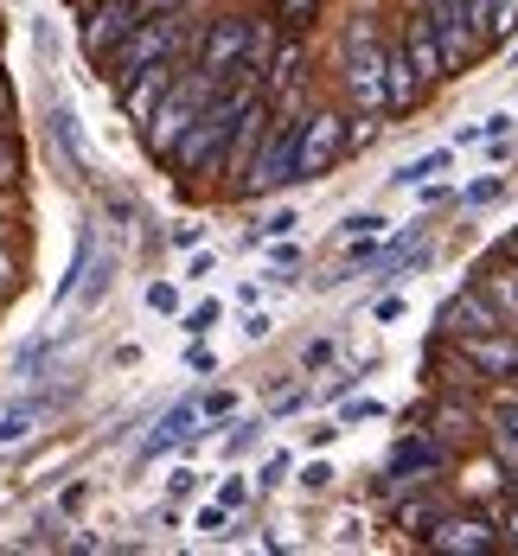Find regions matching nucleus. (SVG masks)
Returning a JSON list of instances; mask_svg holds the SVG:
<instances>
[{"label": "nucleus", "instance_id": "obj_2", "mask_svg": "<svg viewBox=\"0 0 518 556\" xmlns=\"http://www.w3.org/2000/svg\"><path fill=\"white\" fill-rule=\"evenodd\" d=\"M340 71H345V97L358 115H391V97H384V33L371 13H358L345 26L340 46Z\"/></svg>", "mask_w": 518, "mask_h": 556}, {"label": "nucleus", "instance_id": "obj_13", "mask_svg": "<svg viewBox=\"0 0 518 556\" xmlns=\"http://www.w3.org/2000/svg\"><path fill=\"white\" fill-rule=\"evenodd\" d=\"M460 352L493 378V384H518V333L513 327H493V333H467V339H455Z\"/></svg>", "mask_w": 518, "mask_h": 556}, {"label": "nucleus", "instance_id": "obj_52", "mask_svg": "<svg viewBox=\"0 0 518 556\" xmlns=\"http://www.w3.org/2000/svg\"><path fill=\"white\" fill-rule=\"evenodd\" d=\"M333 435H340V422H320V429H307V447H327Z\"/></svg>", "mask_w": 518, "mask_h": 556}, {"label": "nucleus", "instance_id": "obj_31", "mask_svg": "<svg viewBox=\"0 0 518 556\" xmlns=\"http://www.w3.org/2000/svg\"><path fill=\"white\" fill-rule=\"evenodd\" d=\"M230 409H237V396H230V390H212V396H199V416H205V422H225Z\"/></svg>", "mask_w": 518, "mask_h": 556}, {"label": "nucleus", "instance_id": "obj_5", "mask_svg": "<svg viewBox=\"0 0 518 556\" xmlns=\"http://www.w3.org/2000/svg\"><path fill=\"white\" fill-rule=\"evenodd\" d=\"M243 52H250V13H218V20H205L192 64L212 71V77H230L243 64Z\"/></svg>", "mask_w": 518, "mask_h": 556}, {"label": "nucleus", "instance_id": "obj_19", "mask_svg": "<svg viewBox=\"0 0 518 556\" xmlns=\"http://www.w3.org/2000/svg\"><path fill=\"white\" fill-rule=\"evenodd\" d=\"M448 167H455V148L442 141L435 154H422V161H409V167L391 173V186H422V179H435V173H448Z\"/></svg>", "mask_w": 518, "mask_h": 556}, {"label": "nucleus", "instance_id": "obj_3", "mask_svg": "<svg viewBox=\"0 0 518 556\" xmlns=\"http://www.w3.org/2000/svg\"><path fill=\"white\" fill-rule=\"evenodd\" d=\"M218 90H225V77H212V71H199V64H186V71L173 77V90L154 103V115L141 122V141H148V154H154V161H167L173 141L192 128V115L205 110Z\"/></svg>", "mask_w": 518, "mask_h": 556}, {"label": "nucleus", "instance_id": "obj_17", "mask_svg": "<svg viewBox=\"0 0 518 556\" xmlns=\"http://www.w3.org/2000/svg\"><path fill=\"white\" fill-rule=\"evenodd\" d=\"M480 294L500 307V320L518 333V263H513V256H506V263H493V256L480 263Z\"/></svg>", "mask_w": 518, "mask_h": 556}, {"label": "nucleus", "instance_id": "obj_8", "mask_svg": "<svg viewBox=\"0 0 518 556\" xmlns=\"http://www.w3.org/2000/svg\"><path fill=\"white\" fill-rule=\"evenodd\" d=\"M429 384L442 390V396H467V403H487V390L493 378L460 352L455 339H435V352H429Z\"/></svg>", "mask_w": 518, "mask_h": 556}, {"label": "nucleus", "instance_id": "obj_12", "mask_svg": "<svg viewBox=\"0 0 518 556\" xmlns=\"http://www.w3.org/2000/svg\"><path fill=\"white\" fill-rule=\"evenodd\" d=\"M429 551H448V556H493L506 551V531L493 525V518H435V531H429Z\"/></svg>", "mask_w": 518, "mask_h": 556}, {"label": "nucleus", "instance_id": "obj_43", "mask_svg": "<svg viewBox=\"0 0 518 556\" xmlns=\"http://www.w3.org/2000/svg\"><path fill=\"white\" fill-rule=\"evenodd\" d=\"M371 320H378V327H391V320H403V294H384V301L371 307Z\"/></svg>", "mask_w": 518, "mask_h": 556}, {"label": "nucleus", "instance_id": "obj_47", "mask_svg": "<svg viewBox=\"0 0 518 556\" xmlns=\"http://www.w3.org/2000/svg\"><path fill=\"white\" fill-rule=\"evenodd\" d=\"M294 409H307V390H288V396H276V422H288Z\"/></svg>", "mask_w": 518, "mask_h": 556}, {"label": "nucleus", "instance_id": "obj_44", "mask_svg": "<svg viewBox=\"0 0 518 556\" xmlns=\"http://www.w3.org/2000/svg\"><path fill=\"white\" fill-rule=\"evenodd\" d=\"M327 358H333V339H314V345H307V352H301V365H307V371H320V365H327Z\"/></svg>", "mask_w": 518, "mask_h": 556}, {"label": "nucleus", "instance_id": "obj_16", "mask_svg": "<svg viewBox=\"0 0 518 556\" xmlns=\"http://www.w3.org/2000/svg\"><path fill=\"white\" fill-rule=\"evenodd\" d=\"M448 460H455V454L435 442L429 429H409V435H397V442H391V454H384V467H391V473H442Z\"/></svg>", "mask_w": 518, "mask_h": 556}, {"label": "nucleus", "instance_id": "obj_18", "mask_svg": "<svg viewBox=\"0 0 518 556\" xmlns=\"http://www.w3.org/2000/svg\"><path fill=\"white\" fill-rule=\"evenodd\" d=\"M52 416V396H26V403H13V409H0V447H13V442H26L39 422Z\"/></svg>", "mask_w": 518, "mask_h": 556}, {"label": "nucleus", "instance_id": "obj_45", "mask_svg": "<svg viewBox=\"0 0 518 556\" xmlns=\"http://www.w3.org/2000/svg\"><path fill=\"white\" fill-rule=\"evenodd\" d=\"M230 525V505H205V511H199V531H225Z\"/></svg>", "mask_w": 518, "mask_h": 556}, {"label": "nucleus", "instance_id": "obj_30", "mask_svg": "<svg viewBox=\"0 0 518 556\" xmlns=\"http://www.w3.org/2000/svg\"><path fill=\"white\" fill-rule=\"evenodd\" d=\"M148 307H154V314H179V288H173V281H148Z\"/></svg>", "mask_w": 518, "mask_h": 556}, {"label": "nucleus", "instance_id": "obj_11", "mask_svg": "<svg viewBox=\"0 0 518 556\" xmlns=\"http://www.w3.org/2000/svg\"><path fill=\"white\" fill-rule=\"evenodd\" d=\"M493 327H506V320H500V307L480 294V281L460 288V294H448V301L435 307V339H467V333H493Z\"/></svg>", "mask_w": 518, "mask_h": 556}, {"label": "nucleus", "instance_id": "obj_37", "mask_svg": "<svg viewBox=\"0 0 518 556\" xmlns=\"http://www.w3.org/2000/svg\"><path fill=\"white\" fill-rule=\"evenodd\" d=\"M467 20L480 26V39L493 46V0H467Z\"/></svg>", "mask_w": 518, "mask_h": 556}, {"label": "nucleus", "instance_id": "obj_53", "mask_svg": "<svg viewBox=\"0 0 518 556\" xmlns=\"http://www.w3.org/2000/svg\"><path fill=\"white\" fill-rule=\"evenodd\" d=\"M500 256H513V263H518V230L506 237V243H500Z\"/></svg>", "mask_w": 518, "mask_h": 556}, {"label": "nucleus", "instance_id": "obj_14", "mask_svg": "<svg viewBox=\"0 0 518 556\" xmlns=\"http://www.w3.org/2000/svg\"><path fill=\"white\" fill-rule=\"evenodd\" d=\"M263 128H269V97H256L250 110L237 115V128H230L225 141V161H218V179H225V192L243 179V167H250V154H256V141H263Z\"/></svg>", "mask_w": 518, "mask_h": 556}, {"label": "nucleus", "instance_id": "obj_28", "mask_svg": "<svg viewBox=\"0 0 518 556\" xmlns=\"http://www.w3.org/2000/svg\"><path fill=\"white\" fill-rule=\"evenodd\" d=\"M250 493H256V480H243V473L218 480V505H230V511H243V505H250Z\"/></svg>", "mask_w": 518, "mask_h": 556}, {"label": "nucleus", "instance_id": "obj_25", "mask_svg": "<svg viewBox=\"0 0 518 556\" xmlns=\"http://www.w3.org/2000/svg\"><path fill=\"white\" fill-rule=\"evenodd\" d=\"M256 442H263V422H230L225 442H218V454H225V460H237V454H250Z\"/></svg>", "mask_w": 518, "mask_h": 556}, {"label": "nucleus", "instance_id": "obj_32", "mask_svg": "<svg viewBox=\"0 0 518 556\" xmlns=\"http://www.w3.org/2000/svg\"><path fill=\"white\" fill-rule=\"evenodd\" d=\"M518 33V0H493V39H513Z\"/></svg>", "mask_w": 518, "mask_h": 556}, {"label": "nucleus", "instance_id": "obj_20", "mask_svg": "<svg viewBox=\"0 0 518 556\" xmlns=\"http://www.w3.org/2000/svg\"><path fill=\"white\" fill-rule=\"evenodd\" d=\"M218 320H225V301H199V307L179 314V333L186 339H212L218 333Z\"/></svg>", "mask_w": 518, "mask_h": 556}, {"label": "nucleus", "instance_id": "obj_40", "mask_svg": "<svg viewBox=\"0 0 518 556\" xmlns=\"http://www.w3.org/2000/svg\"><path fill=\"white\" fill-rule=\"evenodd\" d=\"M301 486H307V493H327V486H333V467H327V460H314V467L301 473Z\"/></svg>", "mask_w": 518, "mask_h": 556}, {"label": "nucleus", "instance_id": "obj_55", "mask_svg": "<svg viewBox=\"0 0 518 556\" xmlns=\"http://www.w3.org/2000/svg\"><path fill=\"white\" fill-rule=\"evenodd\" d=\"M77 7H90V0H77Z\"/></svg>", "mask_w": 518, "mask_h": 556}, {"label": "nucleus", "instance_id": "obj_51", "mask_svg": "<svg viewBox=\"0 0 518 556\" xmlns=\"http://www.w3.org/2000/svg\"><path fill=\"white\" fill-rule=\"evenodd\" d=\"M0 128H13V84L0 77Z\"/></svg>", "mask_w": 518, "mask_h": 556}, {"label": "nucleus", "instance_id": "obj_46", "mask_svg": "<svg viewBox=\"0 0 518 556\" xmlns=\"http://www.w3.org/2000/svg\"><path fill=\"white\" fill-rule=\"evenodd\" d=\"M269 333H276L269 314H243V339H269Z\"/></svg>", "mask_w": 518, "mask_h": 556}, {"label": "nucleus", "instance_id": "obj_27", "mask_svg": "<svg viewBox=\"0 0 518 556\" xmlns=\"http://www.w3.org/2000/svg\"><path fill=\"white\" fill-rule=\"evenodd\" d=\"M378 230H391L384 212H352V218H340V237H378Z\"/></svg>", "mask_w": 518, "mask_h": 556}, {"label": "nucleus", "instance_id": "obj_38", "mask_svg": "<svg viewBox=\"0 0 518 556\" xmlns=\"http://www.w3.org/2000/svg\"><path fill=\"white\" fill-rule=\"evenodd\" d=\"M269 263L282 269L276 281H294V269H301V250H294V243H276V256H269Z\"/></svg>", "mask_w": 518, "mask_h": 556}, {"label": "nucleus", "instance_id": "obj_22", "mask_svg": "<svg viewBox=\"0 0 518 556\" xmlns=\"http://www.w3.org/2000/svg\"><path fill=\"white\" fill-rule=\"evenodd\" d=\"M429 480H435V473H391V467H384V480H378V500H384V505H403L409 493H429Z\"/></svg>", "mask_w": 518, "mask_h": 556}, {"label": "nucleus", "instance_id": "obj_34", "mask_svg": "<svg viewBox=\"0 0 518 556\" xmlns=\"http://www.w3.org/2000/svg\"><path fill=\"white\" fill-rule=\"evenodd\" d=\"M186 371H218V352H212L205 339H192V345H186Z\"/></svg>", "mask_w": 518, "mask_h": 556}, {"label": "nucleus", "instance_id": "obj_35", "mask_svg": "<svg viewBox=\"0 0 518 556\" xmlns=\"http://www.w3.org/2000/svg\"><path fill=\"white\" fill-rule=\"evenodd\" d=\"M167 493H173V500H192V493H199V473H192V467H173V473H167Z\"/></svg>", "mask_w": 518, "mask_h": 556}, {"label": "nucleus", "instance_id": "obj_4", "mask_svg": "<svg viewBox=\"0 0 518 556\" xmlns=\"http://www.w3.org/2000/svg\"><path fill=\"white\" fill-rule=\"evenodd\" d=\"M345 154V115L340 110H307L301 115V148H294V179H320Z\"/></svg>", "mask_w": 518, "mask_h": 556}, {"label": "nucleus", "instance_id": "obj_36", "mask_svg": "<svg viewBox=\"0 0 518 556\" xmlns=\"http://www.w3.org/2000/svg\"><path fill=\"white\" fill-rule=\"evenodd\" d=\"M7 288H20V256H13V243L0 237V294H7Z\"/></svg>", "mask_w": 518, "mask_h": 556}, {"label": "nucleus", "instance_id": "obj_50", "mask_svg": "<svg viewBox=\"0 0 518 556\" xmlns=\"http://www.w3.org/2000/svg\"><path fill=\"white\" fill-rule=\"evenodd\" d=\"M13 212H20V199H13V192H0V237L13 230Z\"/></svg>", "mask_w": 518, "mask_h": 556}, {"label": "nucleus", "instance_id": "obj_9", "mask_svg": "<svg viewBox=\"0 0 518 556\" xmlns=\"http://www.w3.org/2000/svg\"><path fill=\"white\" fill-rule=\"evenodd\" d=\"M391 39L403 46L409 71H416L422 84H442V77H455V71H448V52H442V39H435V26H429V13H422V7H409V13H403Z\"/></svg>", "mask_w": 518, "mask_h": 556}, {"label": "nucleus", "instance_id": "obj_49", "mask_svg": "<svg viewBox=\"0 0 518 556\" xmlns=\"http://www.w3.org/2000/svg\"><path fill=\"white\" fill-rule=\"evenodd\" d=\"M352 384H358V371H333V384H327V396L340 403V396H345V390H352Z\"/></svg>", "mask_w": 518, "mask_h": 556}, {"label": "nucleus", "instance_id": "obj_41", "mask_svg": "<svg viewBox=\"0 0 518 556\" xmlns=\"http://www.w3.org/2000/svg\"><path fill=\"white\" fill-rule=\"evenodd\" d=\"M103 288H110V263H97V269H90V288H84V307H97V301H103Z\"/></svg>", "mask_w": 518, "mask_h": 556}, {"label": "nucleus", "instance_id": "obj_7", "mask_svg": "<svg viewBox=\"0 0 518 556\" xmlns=\"http://www.w3.org/2000/svg\"><path fill=\"white\" fill-rule=\"evenodd\" d=\"M186 64H192V52H179V58H161V64H148V71H135V77H122V84H115V103H122V115H128V122L141 128V122L154 115V103H161V97L173 90V77H179Z\"/></svg>", "mask_w": 518, "mask_h": 556}, {"label": "nucleus", "instance_id": "obj_48", "mask_svg": "<svg viewBox=\"0 0 518 556\" xmlns=\"http://www.w3.org/2000/svg\"><path fill=\"white\" fill-rule=\"evenodd\" d=\"M199 237H205V224H173V243L179 250H199Z\"/></svg>", "mask_w": 518, "mask_h": 556}, {"label": "nucleus", "instance_id": "obj_33", "mask_svg": "<svg viewBox=\"0 0 518 556\" xmlns=\"http://www.w3.org/2000/svg\"><path fill=\"white\" fill-rule=\"evenodd\" d=\"M294 224H301V218H294V212H269V218L256 224V230H250V237H256V243H263V237H288V230H294Z\"/></svg>", "mask_w": 518, "mask_h": 556}, {"label": "nucleus", "instance_id": "obj_54", "mask_svg": "<svg viewBox=\"0 0 518 556\" xmlns=\"http://www.w3.org/2000/svg\"><path fill=\"white\" fill-rule=\"evenodd\" d=\"M506 551H518V511H513V525H506Z\"/></svg>", "mask_w": 518, "mask_h": 556}, {"label": "nucleus", "instance_id": "obj_39", "mask_svg": "<svg viewBox=\"0 0 518 556\" xmlns=\"http://www.w3.org/2000/svg\"><path fill=\"white\" fill-rule=\"evenodd\" d=\"M212 269H218V256H212V250H192V263H186V281H212Z\"/></svg>", "mask_w": 518, "mask_h": 556}, {"label": "nucleus", "instance_id": "obj_10", "mask_svg": "<svg viewBox=\"0 0 518 556\" xmlns=\"http://www.w3.org/2000/svg\"><path fill=\"white\" fill-rule=\"evenodd\" d=\"M429 435L448 447V454H467V447L487 442V422H480V403H467V396H435L429 403Z\"/></svg>", "mask_w": 518, "mask_h": 556}, {"label": "nucleus", "instance_id": "obj_29", "mask_svg": "<svg viewBox=\"0 0 518 556\" xmlns=\"http://www.w3.org/2000/svg\"><path fill=\"white\" fill-rule=\"evenodd\" d=\"M288 473H294V460H288V454H269L263 473H256V486H263V493H269V486H288Z\"/></svg>", "mask_w": 518, "mask_h": 556}, {"label": "nucleus", "instance_id": "obj_6", "mask_svg": "<svg viewBox=\"0 0 518 556\" xmlns=\"http://www.w3.org/2000/svg\"><path fill=\"white\" fill-rule=\"evenodd\" d=\"M422 13H429V26H435V39H442V52H448V71H467L473 58L487 52V39H480V26L467 20V0H422Z\"/></svg>", "mask_w": 518, "mask_h": 556}, {"label": "nucleus", "instance_id": "obj_23", "mask_svg": "<svg viewBox=\"0 0 518 556\" xmlns=\"http://www.w3.org/2000/svg\"><path fill=\"white\" fill-rule=\"evenodd\" d=\"M442 511H448V505H435V500H416V493H409V500H403V511H397V525H403V531H422V538H429Z\"/></svg>", "mask_w": 518, "mask_h": 556}, {"label": "nucleus", "instance_id": "obj_15", "mask_svg": "<svg viewBox=\"0 0 518 556\" xmlns=\"http://www.w3.org/2000/svg\"><path fill=\"white\" fill-rule=\"evenodd\" d=\"M301 84H307V46H301V33H282L276 52H269V64H263V97L276 103V97L301 90Z\"/></svg>", "mask_w": 518, "mask_h": 556}, {"label": "nucleus", "instance_id": "obj_26", "mask_svg": "<svg viewBox=\"0 0 518 556\" xmlns=\"http://www.w3.org/2000/svg\"><path fill=\"white\" fill-rule=\"evenodd\" d=\"M460 199H467V205H493V199H506V173H480V179H473V186H467V192H460Z\"/></svg>", "mask_w": 518, "mask_h": 556}, {"label": "nucleus", "instance_id": "obj_1", "mask_svg": "<svg viewBox=\"0 0 518 556\" xmlns=\"http://www.w3.org/2000/svg\"><path fill=\"white\" fill-rule=\"evenodd\" d=\"M199 33H205V20H192L186 7H173V13H161V20L128 26L110 52L97 58V71H103L110 84H122V77H135V71H148V64H161V58L199 52Z\"/></svg>", "mask_w": 518, "mask_h": 556}, {"label": "nucleus", "instance_id": "obj_24", "mask_svg": "<svg viewBox=\"0 0 518 556\" xmlns=\"http://www.w3.org/2000/svg\"><path fill=\"white\" fill-rule=\"evenodd\" d=\"M20 173H26V154H20L13 128H0V192H20Z\"/></svg>", "mask_w": 518, "mask_h": 556}, {"label": "nucleus", "instance_id": "obj_42", "mask_svg": "<svg viewBox=\"0 0 518 556\" xmlns=\"http://www.w3.org/2000/svg\"><path fill=\"white\" fill-rule=\"evenodd\" d=\"M371 416H384L378 403H345L340 409V429H352V422H371Z\"/></svg>", "mask_w": 518, "mask_h": 556}, {"label": "nucleus", "instance_id": "obj_21", "mask_svg": "<svg viewBox=\"0 0 518 556\" xmlns=\"http://www.w3.org/2000/svg\"><path fill=\"white\" fill-rule=\"evenodd\" d=\"M320 7H327V0H276V13H269V20H276L282 33H307V26L320 20Z\"/></svg>", "mask_w": 518, "mask_h": 556}]
</instances>
